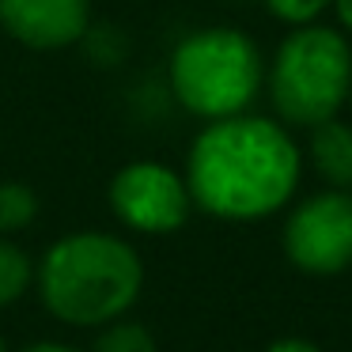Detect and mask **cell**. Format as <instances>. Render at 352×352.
Returning <instances> with one entry per match:
<instances>
[{
	"mask_svg": "<svg viewBox=\"0 0 352 352\" xmlns=\"http://www.w3.org/2000/svg\"><path fill=\"white\" fill-rule=\"evenodd\" d=\"M299 167V148L280 122L235 114L197 133L182 178L201 212L228 223H254L292 201Z\"/></svg>",
	"mask_w": 352,
	"mask_h": 352,
	"instance_id": "obj_1",
	"label": "cell"
},
{
	"mask_svg": "<svg viewBox=\"0 0 352 352\" xmlns=\"http://www.w3.org/2000/svg\"><path fill=\"white\" fill-rule=\"evenodd\" d=\"M38 296L65 326H107L144 288L140 254L110 231H72L34 265Z\"/></svg>",
	"mask_w": 352,
	"mask_h": 352,
	"instance_id": "obj_2",
	"label": "cell"
},
{
	"mask_svg": "<svg viewBox=\"0 0 352 352\" xmlns=\"http://www.w3.org/2000/svg\"><path fill=\"white\" fill-rule=\"evenodd\" d=\"M170 91L205 122L246 114L265 84V61L250 34L235 27H201L170 54Z\"/></svg>",
	"mask_w": 352,
	"mask_h": 352,
	"instance_id": "obj_3",
	"label": "cell"
},
{
	"mask_svg": "<svg viewBox=\"0 0 352 352\" xmlns=\"http://www.w3.org/2000/svg\"><path fill=\"white\" fill-rule=\"evenodd\" d=\"M265 84L280 125L311 129L337 118L352 87V50L344 34L318 23L296 27L276 46Z\"/></svg>",
	"mask_w": 352,
	"mask_h": 352,
	"instance_id": "obj_4",
	"label": "cell"
},
{
	"mask_svg": "<svg viewBox=\"0 0 352 352\" xmlns=\"http://www.w3.org/2000/svg\"><path fill=\"white\" fill-rule=\"evenodd\" d=\"M284 258L307 276L352 269V190H322L299 201L280 231Z\"/></svg>",
	"mask_w": 352,
	"mask_h": 352,
	"instance_id": "obj_5",
	"label": "cell"
},
{
	"mask_svg": "<svg viewBox=\"0 0 352 352\" xmlns=\"http://www.w3.org/2000/svg\"><path fill=\"white\" fill-rule=\"evenodd\" d=\"M110 208L129 231L140 235H170L193 212L190 186L167 163L140 160L129 163L110 182Z\"/></svg>",
	"mask_w": 352,
	"mask_h": 352,
	"instance_id": "obj_6",
	"label": "cell"
},
{
	"mask_svg": "<svg viewBox=\"0 0 352 352\" xmlns=\"http://www.w3.org/2000/svg\"><path fill=\"white\" fill-rule=\"evenodd\" d=\"M0 27L31 50H65L91 27V0H0Z\"/></svg>",
	"mask_w": 352,
	"mask_h": 352,
	"instance_id": "obj_7",
	"label": "cell"
},
{
	"mask_svg": "<svg viewBox=\"0 0 352 352\" xmlns=\"http://www.w3.org/2000/svg\"><path fill=\"white\" fill-rule=\"evenodd\" d=\"M311 167L329 190H352V125L341 118L311 125Z\"/></svg>",
	"mask_w": 352,
	"mask_h": 352,
	"instance_id": "obj_8",
	"label": "cell"
},
{
	"mask_svg": "<svg viewBox=\"0 0 352 352\" xmlns=\"http://www.w3.org/2000/svg\"><path fill=\"white\" fill-rule=\"evenodd\" d=\"M34 284V261L23 246L8 243L0 235V311L23 299V292Z\"/></svg>",
	"mask_w": 352,
	"mask_h": 352,
	"instance_id": "obj_9",
	"label": "cell"
},
{
	"mask_svg": "<svg viewBox=\"0 0 352 352\" xmlns=\"http://www.w3.org/2000/svg\"><path fill=\"white\" fill-rule=\"evenodd\" d=\"M38 216V197L23 182H0V235L23 231Z\"/></svg>",
	"mask_w": 352,
	"mask_h": 352,
	"instance_id": "obj_10",
	"label": "cell"
},
{
	"mask_svg": "<svg viewBox=\"0 0 352 352\" xmlns=\"http://www.w3.org/2000/svg\"><path fill=\"white\" fill-rule=\"evenodd\" d=\"M91 352H155V337L148 333V326H140V322L114 318V322L102 326L99 337H95Z\"/></svg>",
	"mask_w": 352,
	"mask_h": 352,
	"instance_id": "obj_11",
	"label": "cell"
},
{
	"mask_svg": "<svg viewBox=\"0 0 352 352\" xmlns=\"http://www.w3.org/2000/svg\"><path fill=\"white\" fill-rule=\"evenodd\" d=\"M265 8L273 12L276 19H284V23L303 27V23H314V19L329 8V0H265Z\"/></svg>",
	"mask_w": 352,
	"mask_h": 352,
	"instance_id": "obj_12",
	"label": "cell"
},
{
	"mask_svg": "<svg viewBox=\"0 0 352 352\" xmlns=\"http://www.w3.org/2000/svg\"><path fill=\"white\" fill-rule=\"evenodd\" d=\"M265 352H322V349L311 344L307 337H280V341H273Z\"/></svg>",
	"mask_w": 352,
	"mask_h": 352,
	"instance_id": "obj_13",
	"label": "cell"
},
{
	"mask_svg": "<svg viewBox=\"0 0 352 352\" xmlns=\"http://www.w3.org/2000/svg\"><path fill=\"white\" fill-rule=\"evenodd\" d=\"M337 12V23L344 27V31H352V0H329Z\"/></svg>",
	"mask_w": 352,
	"mask_h": 352,
	"instance_id": "obj_14",
	"label": "cell"
},
{
	"mask_svg": "<svg viewBox=\"0 0 352 352\" xmlns=\"http://www.w3.org/2000/svg\"><path fill=\"white\" fill-rule=\"evenodd\" d=\"M23 352H80V349H72V344H57V341H42V344H31V349H23Z\"/></svg>",
	"mask_w": 352,
	"mask_h": 352,
	"instance_id": "obj_15",
	"label": "cell"
},
{
	"mask_svg": "<svg viewBox=\"0 0 352 352\" xmlns=\"http://www.w3.org/2000/svg\"><path fill=\"white\" fill-rule=\"evenodd\" d=\"M349 110H352V87H349Z\"/></svg>",
	"mask_w": 352,
	"mask_h": 352,
	"instance_id": "obj_16",
	"label": "cell"
},
{
	"mask_svg": "<svg viewBox=\"0 0 352 352\" xmlns=\"http://www.w3.org/2000/svg\"><path fill=\"white\" fill-rule=\"evenodd\" d=\"M0 352H8V349H4V341H0Z\"/></svg>",
	"mask_w": 352,
	"mask_h": 352,
	"instance_id": "obj_17",
	"label": "cell"
}]
</instances>
